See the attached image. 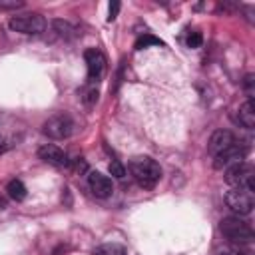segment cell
<instances>
[{"label":"cell","instance_id":"obj_15","mask_svg":"<svg viewBox=\"0 0 255 255\" xmlns=\"http://www.w3.org/2000/svg\"><path fill=\"white\" fill-rule=\"evenodd\" d=\"M149 46H163V42H161L157 36H153V34H143V36H139V38L135 40V44H133L135 50H143V48H149Z\"/></svg>","mask_w":255,"mask_h":255},{"label":"cell","instance_id":"obj_2","mask_svg":"<svg viewBox=\"0 0 255 255\" xmlns=\"http://www.w3.org/2000/svg\"><path fill=\"white\" fill-rule=\"evenodd\" d=\"M219 231L223 233V237H227L231 243L235 245H247L255 239L253 227L241 219L239 215H231V217H223L219 223Z\"/></svg>","mask_w":255,"mask_h":255},{"label":"cell","instance_id":"obj_6","mask_svg":"<svg viewBox=\"0 0 255 255\" xmlns=\"http://www.w3.org/2000/svg\"><path fill=\"white\" fill-rule=\"evenodd\" d=\"M225 203L227 207L235 213V215H249L253 205H255V199H253V193L243 189V187H231L227 193H225Z\"/></svg>","mask_w":255,"mask_h":255},{"label":"cell","instance_id":"obj_17","mask_svg":"<svg viewBox=\"0 0 255 255\" xmlns=\"http://www.w3.org/2000/svg\"><path fill=\"white\" fill-rule=\"evenodd\" d=\"M108 169H110V173H112L114 177H118V179L126 177V167H124V163H122L120 159H112L110 165H108Z\"/></svg>","mask_w":255,"mask_h":255},{"label":"cell","instance_id":"obj_5","mask_svg":"<svg viewBox=\"0 0 255 255\" xmlns=\"http://www.w3.org/2000/svg\"><path fill=\"white\" fill-rule=\"evenodd\" d=\"M8 28L12 32H20V34H40L46 30V18L38 12L16 14L8 20Z\"/></svg>","mask_w":255,"mask_h":255},{"label":"cell","instance_id":"obj_12","mask_svg":"<svg viewBox=\"0 0 255 255\" xmlns=\"http://www.w3.org/2000/svg\"><path fill=\"white\" fill-rule=\"evenodd\" d=\"M237 122L243 128H247V129H253L255 128V104H253V100L247 98L239 106V110H237Z\"/></svg>","mask_w":255,"mask_h":255},{"label":"cell","instance_id":"obj_3","mask_svg":"<svg viewBox=\"0 0 255 255\" xmlns=\"http://www.w3.org/2000/svg\"><path fill=\"white\" fill-rule=\"evenodd\" d=\"M74 128L76 124L68 114H56L42 124V133L50 139H66L74 133Z\"/></svg>","mask_w":255,"mask_h":255},{"label":"cell","instance_id":"obj_21","mask_svg":"<svg viewBox=\"0 0 255 255\" xmlns=\"http://www.w3.org/2000/svg\"><path fill=\"white\" fill-rule=\"evenodd\" d=\"M118 12H120V2H118V0H114V2H110V10H108V22H112V20H116V16H118Z\"/></svg>","mask_w":255,"mask_h":255},{"label":"cell","instance_id":"obj_10","mask_svg":"<svg viewBox=\"0 0 255 255\" xmlns=\"http://www.w3.org/2000/svg\"><path fill=\"white\" fill-rule=\"evenodd\" d=\"M88 185H90L92 193H94L96 197H102V199H106V197H110V195L114 193V183H112V179H110L108 175L100 173V171H90V175H88Z\"/></svg>","mask_w":255,"mask_h":255},{"label":"cell","instance_id":"obj_13","mask_svg":"<svg viewBox=\"0 0 255 255\" xmlns=\"http://www.w3.org/2000/svg\"><path fill=\"white\" fill-rule=\"evenodd\" d=\"M6 193H8L10 199H14V201H22V199H26L28 189H26V185H24L20 179H10L8 185H6Z\"/></svg>","mask_w":255,"mask_h":255},{"label":"cell","instance_id":"obj_7","mask_svg":"<svg viewBox=\"0 0 255 255\" xmlns=\"http://www.w3.org/2000/svg\"><path fill=\"white\" fill-rule=\"evenodd\" d=\"M245 155H247V147L235 141L233 145H229L227 149L219 151V153L213 157V167H215V169H227L229 165L243 161Z\"/></svg>","mask_w":255,"mask_h":255},{"label":"cell","instance_id":"obj_19","mask_svg":"<svg viewBox=\"0 0 255 255\" xmlns=\"http://www.w3.org/2000/svg\"><path fill=\"white\" fill-rule=\"evenodd\" d=\"M185 44H187V48H199V46L203 44L201 32H191V34L185 38Z\"/></svg>","mask_w":255,"mask_h":255},{"label":"cell","instance_id":"obj_23","mask_svg":"<svg viewBox=\"0 0 255 255\" xmlns=\"http://www.w3.org/2000/svg\"><path fill=\"white\" fill-rule=\"evenodd\" d=\"M70 163L74 165V169H76V171H86V167H88V165H86V161H84L82 157H78V159H70Z\"/></svg>","mask_w":255,"mask_h":255},{"label":"cell","instance_id":"obj_14","mask_svg":"<svg viewBox=\"0 0 255 255\" xmlns=\"http://www.w3.org/2000/svg\"><path fill=\"white\" fill-rule=\"evenodd\" d=\"M94 255H126V247L120 243H104L94 249Z\"/></svg>","mask_w":255,"mask_h":255},{"label":"cell","instance_id":"obj_4","mask_svg":"<svg viewBox=\"0 0 255 255\" xmlns=\"http://www.w3.org/2000/svg\"><path fill=\"white\" fill-rule=\"evenodd\" d=\"M225 181L231 185V187H243V189H247V191H255V181H253V177H255V171H253V167L249 165V163H245V161H239V163H233V165H229L227 169H225Z\"/></svg>","mask_w":255,"mask_h":255},{"label":"cell","instance_id":"obj_18","mask_svg":"<svg viewBox=\"0 0 255 255\" xmlns=\"http://www.w3.org/2000/svg\"><path fill=\"white\" fill-rule=\"evenodd\" d=\"M52 26L56 28V32H58L60 36H66V38L74 32V28H72L68 22H64V20H54V22H52Z\"/></svg>","mask_w":255,"mask_h":255},{"label":"cell","instance_id":"obj_22","mask_svg":"<svg viewBox=\"0 0 255 255\" xmlns=\"http://www.w3.org/2000/svg\"><path fill=\"white\" fill-rule=\"evenodd\" d=\"M253 74H247L245 76V80H243V86H245V90H247V96H249V100H253Z\"/></svg>","mask_w":255,"mask_h":255},{"label":"cell","instance_id":"obj_20","mask_svg":"<svg viewBox=\"0 0 255 255\" xmlns=\"http://www.w3.org/2000/svg\"><path fill=\"white\" fill-rule=\"evenodd\" d=\"M22 6H24L22 0H0V10H16Z\"/></svg>","mask_w":255,"mask_h":255},{"label":"cell","instance_id":"obj_9","mask_svg":"<svg viewBox=\"0 0 255 255\" xmlns=\"http://www.w3.org/2000/svg\"><path fill=\"white\" fill-rule=\"evenodd\" d=\"M38 157H40L42 161L54 165V167H68V165H70L68 153H66L62 147L54 145V143H44V145L38 149Z\"/></svg>","mask_w":255,"mask_h":255},{"label":"cell","instance_id":"obj_11","mask_svg":"<svg viewBox=\"0 0 255 255\" xmlns=\"http://www.w3.org/2000/svg\"><path fill=\"white\" fill-rule=\"evenodd\" d=\"M233 143H235L233 131H229V129H217V131L211 133V137H209V141H207V151L215 157L219 151L227 149V147L233 145Z\"/></svg>","mask_w":255,"mask_h":255},{"label":"cell","instance_id":"obj_16","mask_svg":"<svg viewBox=\"0 0 255 255\" xmlns=\"http://www.w3.org/2000/svg\"><path fill=\"white\" fill-rule=\"evenodd\" d=\"M98 96H100V92H98L96 86H88V88H84V92H82V100H84L86 106H94V104L98 102Z\"/></svg>","mask_w":255,"mask_h":255},{"label":"cell","instance_id":"obj_8","mask_svg":"<svg viewBox=\"0 0 255 255\" xmlns=\"http://www.w3.org/2000/svg\"><path fill=\"white\" fill-rule=\"evenodd\" d=\"M84 60H86V68H88V80L92 84L98 82L106 72V56L98 48H88L84 52Z\"/></svg>","mask_w":255,"mask_h":255},{"label":"cell","instance_id":"obj_1","mask_svg":"<svg viewBox=\"0 0 255 255\" xmlns=\"http://www.w3.org/2000/svg\"><path fill=\"white\" fill-rule=\"evenodd\" d=\"M129 173L131 177L137 181L139 187L151 189L155 187V183L161 179V167L155 159L147 157V155H137L129 159Z\"/></svg>","mask_w":255,"mask_h":255}]
</instances>
